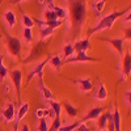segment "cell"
I'll use <instances>...</instances> for the list:
<instances>
[{
    "label": "cell",
    "instance_id": "31",
    "mask_svg": "<svg viewBox=\"0 0 131 131\" xmlns=\"http://www.w3.org/2000/svg\"><path fill=\"white\" fill-rule=\"evenodd\" d=\"M52 31H54V29H51V28L42 26V28H41V39H45V38H47L50 34H52Z\"/></svg>",
    "mask_w": 131,
    "mask_h": 131
},
{
    "label": "cell",
    "instance_id": "27",
    "mask_svg": "<svg viewBox=\"0 0 131 131\" xmlns=\"http://www.w3.org/2000/svg\"><path fill=\"white\" fill-rule=\"evenodd\" d=\"M23 36H24V39H25L26 43H31V42H33V31H31V29H29V28H24V30H23Z\"/></svg>",
    "mask_w": 131,
    "mask_h": 131
},
{
    "label": "cell",
    "instance_id": "29",
    "mask_svg": "<svg viewBox=\"0 0 131 131\" xmlns=\"http://www.w3.org/2000/svg\"><path fill=\"white\" fill-rule=\"evenodd\" d=\"M37 131H49V125H47V119L46 118H41L38 126H37Z\"/></svg>",
    "mask_w": 131,
    "mask_h": 131
},
{
    "label": "cell",
    "instance_id": "10",
    "mask_svg": "<svg viewBox=\"0 0 131 131\" xmlns=\"http://www.w3.org/2000/svg\"><path fill=\"white\" fill-rule=\"evenodd\" d=\"M105 109L106 107H101V106H98V107H92L91 110L86 113V115L84 118H81V123L86 122V121H93V119H97L98 117H100L104 112H105Z\"/></svg>",
    "mask_w": 131,
    "mask_h": 131
},
{
    "label": "cell",
    "instance_id": "8",
    "mask_svg": "<svg viewBox=\"0 0 131 131\" xmlns=\"http://www.w3.org/2000/svg\"><path fill=\"white\" fill-rule=\"evenodd\" d=\"M78 62H100V59L97 58H92V57H88L86 52H78L76 55L66 59L63 63H78Z\"/></svg>",
    "mask_w": 131,
    "mask_h": 131
},
{
    "label": "cell",
    "instance_id": "22",
    "mask_svg": "<svg viewBox=\"0 0 131 131\" xmlns=\"http://www.w3.org/2000/svg\"><path fill=\"white\" fill-rule=\"evenodd\" d=\"M49 105H50V109L54 112V115H55V118H60V113H62V105L57 101H49Z\"/></svg>",
    "mask_w": 131,
    "mask_h": 131
},
{
    "label": "cell",
    "instance_id": "3",
    "mask_svg": "<svg viewBox=\"0 0 131 131\" xmlns=\"http://www.w3.org/2000/svg\"><path fill=\"white\" fill-rule=\"evenodd\" d=\"M5 47L12 57L20 59V57H21V41L17 37L5 34Z\"/></svg>",
    "mask_w": 131,
    "mask_h": 131
},
{
    "label": "cell",
    "instance_id": "9",
    "mask_svg": "<svg viewBox=\"0 0 131 131\" xmlns=\"http://www.w3.org/2000/svg\"><path fill=\"white\" fill-rule=\"evenodd\" d=\"M101 41L109 43V45H110L119 54V55L123 57V38H113V39H110V38H101Z\"/></svg>",
    "mask_w": 131,
    "mask_h": 131
},
{
    "label": "cell",
    "instance_id": "5",
    "mask_svg": "<svg viewBox=\"0 0 131 131\" xmlns=\"http://www.w3.org/2000/svg\"><path fill=\"white\" fill-rule=\"evenodd\" d=\"M10 79H12V83L15 85V89H16V94L18 97V101H20V96H21V85H23V72L18 68H15L10 71Z\"/></svg>",
    "mask_w": 131,
    "mask_h": 131
},
{
    "label": "cell",
    "instance_id": "2",
    "mask_svg": "<svg viewBox=\"0 0 131 131\" xmlns=\"http://www.w3.org/2000/svg\"><path fill=\"white\" fill-rule=\"evenodd\" d=\"M128 10H131V7H128V8L123 9V10H114V12L104 16L100 21H98V24H96V26H93L92 29H89L88 37H91L92 34H94V33H97V31H102V30H106V29H110L114 25V23L117 21V18L125 16Z\"/></svg>",
    "mask_w": 131,
    "mask_h": 131
},
{
    "label": "cell",
    "instance_id": "34",
    "mask_svg": "<svg viewBox=\"0 0 131 131\" xmlns=\"http://www.w3.org/2000/svg\"><path fill=\"white\" fill-rule=\"evenodd\" d=\"M125 100H126L127 106H131V91H127L125 93Z\"/></svg>",
    "mask_w": 131,
    "mask_h": 131
},
{
    "label": "cell",
    "instance_id": "14",
    "mask_svg": "<svg viewBox=\"0 0 131 131\" xmlns=\"http://www.w3.org/2000/svg\"><path fill=\"white\" fill-rule=\"evenodd\" d=\"M38 83H39V91H41L42 97L45 98L46 101H51L52 100V92L45 85V83H43V78H38Z\"/></svg>",
    "mask_w": 131,
    "mask_h": 131
},
{
    "label": "cell",
    "instance_id": "4",
    "mask_svg": "<svg viewBox=\"0 0 131 131\" xmlns=\"http://www.w3.org/2000/svg\"><path fill=\"white\" fill-rule=\"evenodd\" d=\"M121 72H122V80L125 81L126 78L130 76V73H131V52H130V50H127L126 54H123V57H122Z\"/></svg>",
    "mask_w": 131,
    "mask_h": 131
},
{
    "label": "cell",
    "instance_id": "30",
    "mask_svg": "<svg viewBox=\"0 0 131 131\" xmlns=\"http://www.w3.org/2000/svg\"><path fill=\"white\" fill-rule=\"evenodd\" d=\"M47 115H50V109H37L36 110V118L41 119V118H46Z\"/></svg>",
    "mask_w": 131,
    "mask_h": 131
},
{
    "label": "cell",
    "instance_id": "18",
    "mask_svg": "<svg viewBox=\"0 0 131 131\" xmlns=\"http://www.w3.org/2000/svg\"><path fill=\"white\" fill-rule=\"evenodd\" d=\"M105 3H106V2H104V0H98V2H92V3H91V7H92L93 12H94V15H96L97 17L101 16L102 9L105 8Z\"/></svg>",
    "mask_w": 131,
    "mask_h": 131
},
{
    "label": "cell",
    "instance_id": "16",
    "mask_svg": "<svg viewBox=\"0 0 131 131\" xmlns=\"http://www.w3.org/2000/svg\"><path fill=\"white\" fill-rule=\"evenodd\" d=\"M3 16H4V20H5L8 28L9 29H13L15 25H16V21H17L16 20V15L12 12V10H5V12L3 13Z\"/></svg>",
    "mask_w": 131,
    "mask_h": 131
},
{
    "label": "cell",
    "instance_id": "1",
    "mask_svg": "<svg viewBox=\"0 0 131 131\" xmlns=\"http://www.w3.org/2000/svg\"><path fill=\"white\" fill-rule=\"evenodd\" d=\"M70 7V33L71 38L75 39L80 36L83 24L86 18V2L72 0L68 2Z\"/></svg>",
    "mask_w": 131,
    "mask_h": 131
},
{
    "label": "cell",
    "instance_id": "11",
    "mask_svg": "<svg viewBox=\"0 0 131 131\" xmlns=\"http://www.w3.org/2000/svg\"><path fill=\"white\" fill-rule=\"evenodd\" d=\"M75 52H86V50L91 49V43H89V37H86L84 39H79L73 43Z\"/></svg>",
    "mask_w": 131,
    "mask_h": 131
},
{
    "label": "cell",
    "instance_id": "23",
    "mask_svg": "<svg viewBox=\"0 0 131 131\" xmlns=\"http://www.w3.org/2000/svg\"><path fill=\"white\" fill-rule=\"evenodd\" d=\"M63 107L66 109V113H67L71 118H73V117H76L78 115V109H76L72 104H70V102H67L66 101L64 104H63Z\"/></svg>",
    "mask_w": 131,
    "mask_h": 131
},
{
    "label": "cell",
    "instance_id": "13",
    "mask_svg": "<svg viewBox=\"0 0 131 131\" xmlns=\"http://www.w3.org/2000/svg\"><path fill=\"white\" fill-rule=\"evenodd\" d=\"M94 97H96L97 101H105L107 98V91H106V86L102 81H98V86H97Z\"/></svg>",
    "mask_w": 131,
    "mask_h": 131
},
{
    "label": "cell",
    "instance_id": "28",
    "mask_svg": "<svg viewBox=\"0 0 131 131\" xmlns=\"http://www.w3.org/2000/svg\"><path fill=\"white\" fill-rule=\"evenodd\" d=\"M80 125V121H76L71 125H66V126H60V128L58 131H75L76 128H78V126Z\"/></svg>",
    "mask_w": 131,
    "mask_h": 131
},
{
    "label": "cell",
    "instance_id": "20",
    "mask_svg": "<svg viewBox=\"0 0 131 131\" xmlns=\"http://www.w3.org/2000/svg\"><path fill=\"white\" fill-rule=\"evenodd\" d=\"M49 63H50L57 71H60V67L63 66V60L60 59L59 55H52V57H50V58H49Z\"/></svg>",
    "mask_w": 131,
    "mask_h": 131
},
{
    "label": "cell",
    "instance_id": "26",
    "mask_svg": "<svg viewBox=\"0 0 131 131\" xmlns=\"http://www.w3.org/2000/svg\"><path fill=\"white\" fill-rule=\"evenodd\" d=\"M23 25H24V28L31 29L33 25H34V18H31L28 15H23Z\"/></svg>",
    "mask_w": 131,
    "mask_h": 131
},
{
    "label": "cell",
    "instance_id": "12",
    "mask_svg": "<svg viewBox=\"0 0 131 131\" xmlns=\"http://www.w3.org/2000/svg\"><path fill=\"white\" fill-rule=\"evenodd\" d=\"M75 84L79 85V89L84 93H88L92 91L93 88V84H92V80L89 78H85V79H78V80H73Z\"/></svg>",
    "mask_w": 131,
    "mask_h": 131
},
{
    "label": "cell",
    "instance_id": "25",
    "mask_svg": "<svg viewBox=\"0 0 131 131\" xmlns=\"http://www.w3.org/2000/svg\"><path fill=\"white\" fill-rule=\"evenodd\" d=\"M43 17H45V21H55V20H58L55 12H54L52 9H46L45 12H43Z\"/></svg>",
    "mask_w": 131,
    "mask_h": 131
},
{
    "label": "cell",
    "instance_id": "32",
    "mask_svg": "<svg viewBox=\"0 0 131 131\" xmlns=\"http://www.w3.org/2000/svg\"><path fill=\"white\" fill-rule=\"evenodd\" d=\"M62 123H60V118H54V121L51 123V126L49 127V131H58L60 128Z\"/></svg>",
    "mask_w": 131,
    "mask_h": 131
},
{
    "label": "cell",
    "instance_id": "38",
    "mask_svg": "<svg viewBox=\"0 0 131 131\" xmlns=\"http://www.w3.org/2000/svg\"><path fill=\"white\" fill-rule=\"evenodd\" d=\"M13 131H18V122H15V126H13Z\"/></svg>",
    "mask_w": 131,
    "mask_h": 131
},
{
    "label": "cell",
    "instance_id": "15",
    "mask_svg": "<svg viewBox=\"0 0 131 131\" xmlns=\"http://www.w3.org/2000/svg\"><path fill=\"white\" fill-rule=\"evenodd\" d=\"M112 119H113V125H114V131H122L121 130V123H122V117L119 109L115 107L114 113H112Z\"/></svg>",
    "mask_w": 131,
    "mask_h": 131
},
{
    "label": "cell",
    "instance_id": "24",
    "mask_svg": "<svg viewBox=\"0 0 131 131\" xmlns=\"http://www.w3.org/2000/svg\"><path fill=\"white\" fill-rule=\"evenodd\" d=\"M3 59H4V57L0 55V83H3L5 80V78L8 76V68L4 66Z\"/></svg>",
    "mask_w": 131,
    "mask_h": 131
},
{
    "label": "cell",
    "instance_id": "36",
    "mask_svg": "<svg viewBox=\"0 0 131 131\" xmlns=\"http://www.w3.org/2000/svg\"><path fill=\"white\" fill-rule=\"evenodd\" d=\"M130 21H131V10H128L123 18V23H130Z\"/></svg>",
    "mask_w": 131,
    "mask_h": 131
},
{
    "label": "cell",
    "instance_id": "39",
    "mask_svg": "<svg viewBox=\"0 0 131 131\" xmlns=\"http://www.w3.org/2000/svg\"><path fill=\"white\" fill-rule=\"evenodd\" d=\"M100 131H107V130H106V128H104V130H100Z\"/></svg>",
    "mask_w": 131,
    "mask_h": 131
},
{
    "label": "cell",
    "instance_id": "7",
    "mask_svg": "<svg viewBox=\"0 0 131 131\" xmlns=\"http://www.w3.org/2000/svg\"><path fill=\"white\" fill-rule=\"evenodd\" d=\"M49 58H50V57H47L46 59H43L41 63H38L36 67L31 70V72L28 75V84L33 80V78H34V76H38V78H42V76H43V68H45V66L49 63Z\"/></svg>",
    "mask_w": 131,
    "mask_h": 131
},
{
    "label": "cell",
    "instance_id": "21",
    "mask_svg": "<svg viewBox=\"0 0 131 131\" xmlns=\"http://www.w3.org/2000/svg\"><path fill=\"white\" fill-rule=\"evenodd\" d=\"M63 57L66 59H68L71 57L75 55V47H73V43H67V45H64L63 46Z\"/></svg>",
    "mask_w": 131,
    "mask_h": 131
},
{
    "label": "cell",
    "instance_id": "17",
    "mask_svg": "<svg viewBox=\"0 0 131 131\" xmlns=\"http://www.w3.org/2000/svg\"><path fill=\"white\" fill-rule=\"evenodd\" d=\"M29 102H24V104H21L20 105V107H18V112H17V115H16V119H15V122H21L23 121V118L28 114V112H29Z\"/></svg>",
    "mask_w": 131,
    "mask_h": 131
},
{
    "label": "cell",
    "instance_id": "6",
    "mask_svg": "<svg viewBox=\"0 0 131 131\" xmlns=\"http://www.w3.org/2000/svg\"><path fill=\"white\" fill-rule=\"evenodd\" d=\"M2 117L4 119V122L9 123V122H12L16 119V107H15V104L12 101H9L5 107L3 109V112H2Z\"/></svg>",
    "mask_w": 131,
    "mask_h": 131
},
{
    "label": "cell",
    "instance_id": "19",
    "mask_svg": "<svg viewBox=\"0 0 131 131\" xmlns=\"http://www.w3.org/2000/svg\"><path fill=\"white\" fill-rule=\"evenodd\" d=\"M109 115H110V113H102V115H100L97 118V127L100 130L106 128L107 121H109Z\"/></svg>",
    "mask_w": 131,
    "mask_h": 131
},
{
    "label": "cell",
    "instance_id": "35",
    "mask_svg": "<svg viewBox=\"0 0 131 131\" xmlns=\"http://www.w3.org/2000/svg\"><path fill=\"white\" fill-rule=\"evenodd\" d=\"M125 38L126 39H131V28H126L125 29Z\"/></svg>",
    "mask_w": 131,
    "mask_h": 131
},
{
    "label": "cell",
    "instance_id": "33",
    "mask_svg": "<svg viewBox=\"0 0 131 131\" xmlns=\"http://www.w3.org/2000/svg\"><path fill=\"white\" fill-rule=\"evenodd\" d=\"M93 128H91V127H88V126H86L85 123H81L80 122V125L78 126V128H76L75 131H92Z\"/></svg>",
    "mask_w": 131,
    "mask_h": 131
},
{
    "label": "cell",
    "instance_id": "37",
    "mask_svg": "<svg viewBox=\"0 0 131 131\" xmlns=\"http://www.w3.org/2000/svg\"><path fill=\"white\" fill-rule=\"evenodd\" d=\"M21 131H30V130H29V125H23V127H21Z\"/></svg>",
    "mask_w": 131,
    "mask_h": 131
},
{
    "label": "cell",
    "instance_id": "40",
    "mask_svg": "<svg viewBox=\"0 0 131 131\" xmlns=\"http://www.w3.org/2000/svg\"><path fill=\"white\" fill-rule=\"evenodd\" d=\"M0 131H3V130H0Z\"/></svg>",
    "mask_w": 131,
    "mask_h": 131
}]
</instances>
